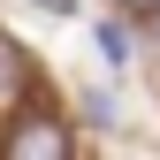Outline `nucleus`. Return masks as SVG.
<instances>
[{
    "instance_id": "obj_1",
    "label": "nucleus",
    "mask_w": 160,
    "mask_h": 160,
    "mask_svg": "<svg viewBox=\"0 0 160 160\" xmlns=\"http://www.w3.org/2000/svg\"><path fill=\"white\" fill-rule=\"evenodd\" d=\"M8 152H15V160H61V152H69V130L46 122V114H31V122L8 130Z\"/></svg>"
},
{
    "instance_id": "obj_2",
    "label": "nucleus",
    "mask_w": 160,
    "mask_h": 160,
    "mask_svg": "<svg viewBox=\"0 0 160 160\" xmlns=\"http://www.w3.org/2000/svg\"><path fill=\"white\" fill-rule=\"evenodd\" d=\"M99 53H107V61H130V31L122 23H99Z\"/></svg>"
},
{
    "instance_id": "obj_3",
    "label": "nucleus",
    "mask_w": 160,
    "mask_h": 160,
    "mask_svg": "<svg viewBox=\"0 0 160 160\" xmlns=\"http://www.w3.org/2000/svg\"><path fill=\"white\" fill-rule=\"evenodd\" d=\"M38 8H46V15H69V8H76V0H38Z\"/></svg>"
},
{
    "instance_id": "obj_4",
    "label": "nucleus",
    "mask_w": 160,
    "mask_h": 160,
    "mask_svg": "<svg viewBox=\"0 0 160 160\" xmlns=\"http://www.w3.org/2000/svg\"><path fill=\"white\" fill-rule=\"evenodd\" d=\"M122 8H160V0H122Z\"/></svg>"
}]
</instances>
